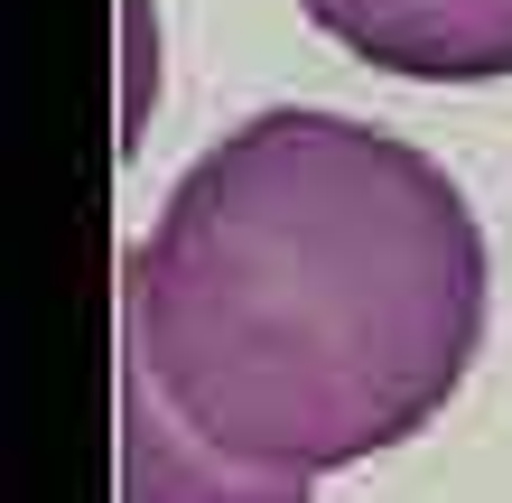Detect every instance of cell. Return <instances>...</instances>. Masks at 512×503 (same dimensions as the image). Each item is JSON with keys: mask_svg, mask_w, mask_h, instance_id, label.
<instances>
[{"mask_svg": "<svg viewBox=\"0 0 512 503\" xmlns=\"http://www.w3.org/2000/svg\"><path fill=\"white\" fill-rule=\"evenodd\" d=\"M485 233L429 150L345 112H261L168 187L122 261V354L252 466H354L457 401Z\"/></svg>", "mask_w": 512, "mask_h": 503, "instance_id": "obj_1", "label": "cell"}, {"mask_svg": "<svg viewBox=\"0 0 512 503\" xmlns=\"http://www.w3.org/2000/svg\"><path fill=\"white\" fill-rule=\"evenodd\" d=\"M345 56L410 84L512 75V0H298Z\"/></svg>", "mask_w": 512, "mask_h": 503, "instance_id": "obj_2", "label": "cell"}, {"mask_svg": "<svg viewBox=\"0 0 512 503\" xmlns=\"http://www.w3.org/2000/svg\"><path fill=\"white\" fill-rule=\"evenodd\" d=\"M122 503H308V476L215 448L140 354H122Z\"/></svg>", "mask_w": 512, "mask_h": 503, "instance_id": "obj_3", "label": "cell"}]
</instances>
